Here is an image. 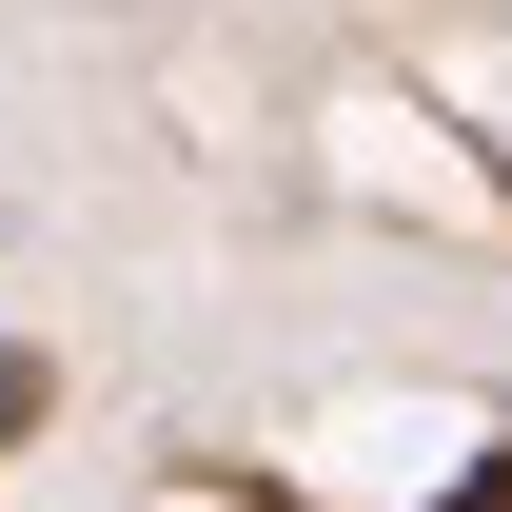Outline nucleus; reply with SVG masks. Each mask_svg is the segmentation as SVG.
<instances>
[{"instance_id": "obj_1", "label": "nucleus", "mask_w": 512, "mask_h": 512, "mask_svg": "<svg viewBox=\"0 0 512 512\" xmlns=\"http://www.w3.org/2000/svg\"><path fill=\"white\" fill-rule=\"evenodd\" d=\"M40 394H60V375H40V355H0V453L40 434Z\"/></svg>"}, {"instance_id": "obj_2", "label": "nucleus", "mask_w": 512, "mask_h": 512, "mask_svg": "<svg viewBox=\"0 0 512 512\" xmlns=\"http://www.w3.org/2000/svg\"><path fill=\"white\" fill-rule=\"evenodd\" d=\"M434 512H512V453H473V473H453V493Z\"/></svg>"}]
</instances>
